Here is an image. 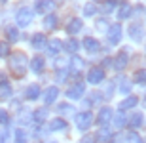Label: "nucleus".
I'll return each mask as SVG.
<instances>
[{"label": "nucleus", "mask_w": 146, "mask_h": 143, "mask_svg": "<svg viewBox=\"0 0 146 143\" xmlns=\"http://www.w3.org/2000/svg\"><path fill=\"white\" fill-rule=\"evenodd\" d=\"M95 27H97L99 31H104V33H106V29H108L110 25H108V21H106V19H97V23H95Z\"/></svg>", "instance_id": "36"}, {"label": "nucleus", "mask_w": 146, "mask_h": 143, "mask_svg": "<svg viewBox=\"0 0 146 143\" xmlns=\"http://www.w3.org/2000/svg\"><path fill=\"white\" fill-rule=\"evenodd\" d=\"M93 124V115L89 111H84V113H78L76 115V128L82 130V132H86L87 128H91Z\"/></svg>", "instance_id": "2"}, {"label": "nucleus", "mask_w": 146, "mask_h": 143, "mask_svg": "<svg viewBox=\"0 0 146 143\" xmlns=\"http://www.w3.org/2000/svg\"><path fill=\"white\" fill-rule=\"evenodd\" d=\"M112 109L110 107H103V109L99 111V115H97V124L99 126H106L108 122H112Z\"/></svg>", "instance_id": "8"}, {"label": "nucleus", "mask_w": 146, "mask_h": 143, "mask_svg": "<svg viewBox=\"0 0 146 143\" xmlns=\"http://www.w3.org/2000/svg\"><path fill=\"white\" fill-rule=\"evenodd\" d=\"M55 8V2L53 0H36V4H34V11H38V13H42V15H46V13H51Z\"/></svg>", "instance_id": "5"}, {"label": "nucleus", "mask_w": 146, "mask_h": 143, "mask_svg": "<svg viewBox=\"0 0 146 143\" xmlns=\"http://www.w3.org/2000/svg\"><path fill=\"white\" fill-rule=\"evenodd\" d=\"M119 92H121V94H129L131 92V82L129 80H121V82H119Z\"/></svg>", "instance_id": "34"}, {"label": "nucleus", "mask_w": 146, "mask_h": 143, "mask_svg": "<svg viewBox=\"0 0 146 143\" xmlns=\"http://www.w3.org/2000/svg\"><path fill=\"white\" fill-rule=\"evenodd\" d=\"M110 138H112V132H110L106 126H103V128L97 132V136H95V139H97L99 143H108Z\"/></svg>", "instance_id": "16"}, {"label": "nucleus", "mask_w": 146, "mask_h": 143, "mask_svg": "<svg viewBox=\"0 0 146 143\" xmlns=\"http://www.w3.org/2000/svg\"><path fill=\"white\" fill-rule=\"evenodd\" d=\"M11 95V88H10V84L4 82V84H0V99H8Z\"/></svg>", "instance_id": "29"}, {"label": "nucleus", "mask_w": 146, "mask_h": 143, "mask_svg": "<svg viewBox=\"0 0 146 143\" xmlns=\"http://www.w3.org/2000/svg\"><path fill=\"white\" fill-rule=\"evenodd\" d=\"M84 48L89 52V54H95V52H99V48H101V44H99L95 38H91V36H87V38H84Z\"/></svg>", "instance_id": "15"}, {"label": "nucleus", "mask_w": 146, "mask_h": 143, "mask_svg": "<svg viewBox=\"0 0 146 143\" xmlns=\"http://www.w3.org/2000/svg\"><path fill=\"white\" fill-rule=\"evenodd\" d=\"M139 103V97H135V95H127V97L119 103V109L121 111H125V109H133L135 105Z\"/></svg>", "instance_id": "21"}, {"label": "nucleus", "mask_w": 146, "mask_h": 143, "mask_svg": "<svg viewBox=\"0 0 146 143\" xmlns=\"http://www.w3.org/2000/svg\"><path fill=\"white\" fill-rule=\"evenodd\" d=\"M112 118H114V126L116 128H123L125 126V115L119 111L118 115H112Z\"/></svg>", "instance_id": "27"}, {"label": "nucleus", "mask_w": 146, "mask_h": 143, "mask_svg": "<svg viewBox=\"0 0 146 143\" xmlns=\"http://www.w3.org/2000/svg\"><path fill=\"white\" fill-rule=\"evenodd\" d=\"M46 118H48V107H42V109L34 111L33 120L36 122V124H44V122H46Z\"/></svg>", "instance_id": "19"}, {"label": "nucleus", "mask_w": 146, "mask_h": 143, "mask_svg": "<svg viewBox=\"0 0 146 143\" xmlns=\"http://www.w3.org/2000/svg\"><path fill=\"white\" fill-rule=\"evenodd\" d=\"M99 2H101V0H99Z\"/></svg>", "instance_id": "47"}, {"label": "nucleus", "mask_w": 146, "mask_h": 143, "mask_svg": "<svg viewBox=\"0 0 146 143\" xmlns=\"http://www.w3.org/2000/svg\"><path fill=\"white\" fill-rule=\"evenodd\" d=\"M55 27H57V15L46 13V17H44V29H46V31H53Z\"/></svg>", "instance_id": "17"}, {"label": "nucleus", "mask_w": 146, "mask_h": 143, "mask_svg": "<svg viewBox=\"0 0 146 143\" xmlns=\"http://www.w3.org/2000/svg\"><path fill=\"white\" fill-rule=\"evenodd\" d=\"M131 13H133V8H131L129 4H121L118 10V17L119 19H127V17H131Z\"/></svg>", "instance_id": "23"}, {"label": "nucleus", "mask_w": 146, "mask_h": 143, "mask_svg": "<svg viewBox=\"0 0 146 143\" xmlns=\"http://www.w3.org/2000/svg\"><path fill=\"white\" fill-rule=\"evenodd\" d=\"M10 67H11V71L15 73L17 78H23L25 73H27V55L21 54V52L13 54L11 59H10Z\"/></svg>", "instance_id": "1"}, {"label": "nucleus", "mask_w": 146, "mask_h": 143, "mask_svg": "<svg viewBox=\"0 0 146 143\" xmlns=\"http://www.w3.org/2000/svg\"><path fill=\"white\" fill-rule=\"evenodd\" d=\"M63 48H65L66 52H70V54H76V52H78V48H80V42H78V40H74V38H68L65 44H63Z\"/></svg>", "instance_id": "24"}, {"label": "nucleus", "mask_w": 146, "mask_h": 143, "mask_svg": "<svg viewBox=\"0 0 146 143\" xmlns=\"http://www.w3.org/2000/svg\"><path fill=\"white\" fill-rule=\"evenodd\" d=\"M82 27H84V23H82L80 17H72L70 21L66 23V33L68 34H78L82 31Z\"/></svg>", "instance_id": "12"}, {"label": "nucleus", "mask_w": 146, "mask_h": 143, "mask_svg": "<svg viewBox=\"0 0 146 143\" xmlns=\"http://www.w3.org/2000/svg\"><path fill=\"white\" fill-rule=\"evenodd\" d=\"M125 143H142V138L135 132H129L125 136Z\"/></svg>", "instance_id": "31"}, {"label": "nucleus", "mask_w": 146, "mask_h": 143, "mask_svg": "<svg viewBox=\"0 0 146 143\" xmlns=\"http://www.w3.org/2000/svg\"><path fill=\"white\" fill-rule=\"evenodd\" d=\"M104 80V71L103 67H93V69H89V73H87V82L89 84H99Z\"/></svg>", "instance_id": "6"}, {"label": "nucleus", "mask_w": 146, "mask_h": 143, "mask_svg": "<svg viewBox=\"0 0 146 143\" xmlns=\"http://www.w3.org/2000/svg\"><path fill=\"white\" fill-rule=\"evenodd\" d=\"M57 95H59V88H57V86H49V88L44 92V103L51 105L55 99H57Z\"/></svg>", "instance_id": "13"}, {"label": "nucleus", "mask_w": 146, "mask_h": 143, "mask_svg": "<svg viewBox=\"0 0 146 143\" xmlns=\"http://www.w3.org/2000/svg\"><path fill=\"white\" fill-rule=\"evenodd\" d=\"M65 128H66V122L63 120V118H55V120L49 122L48 130L49 132H59V130H65Z\"/></svg>", "instance_id": "22"}, {"label": "nucleus", "mask_w": 146, "mask_h": 143, "mask_svg": "<svg viewBox=\"0 0 146 143\" xmlns=\"http://www.w3.org/2000/svg\"><path fill=\"white\" fill-rule=\"evenodd\" d=\"M112 67L114 69H118V71H121V69H125L127 67V63H129V55H127V52H119L118 55H116V59H112Z\"/></svg>", "instance_id": "10"}, {"label": "nucleus", "mask_w": 146, "mask_h": 143, "mask_svg": "<svg viewBox=\"0 0 146 143\" xmlns=\"http://www.w3.org/2000/svg\"><path fill=\"white\" fill-rule=\"evenodd\" d=\"M70 67H72V71L78 75V73H80V69L84 67V59H80V57H74V59H72V63H70Z\"/></svg>", "instance_id": "32"}, {"label": "nucleus", "mask_w": 146, "mask_h": 143, "mask_svg": "<svg viewBox=\"0 0 146 143\" xmlns=\"http://www.w3.org/2000/svg\"><path fill=\"white\" fill-rule=\"evenodd\" d=\"M142 143H146V139H144V141H142Z\"/></svg>", "instance_id": "46"}, {"label": "nucleus", "mask_w": 146, "mask_h": 143, "mask_svg": "<svg viewBox=\"0 0 146 143\" xmlns=\"http://www.w3.org/2000/svg\"><path fill=\"white\" fill-rule=\"evenodd\" d=\"M95 13H97V6L93 4V2H87V4L84 6V15L91 17V15H95Z\"/></svg>", "instance_id": "30"}, {"label": "nucleus", "mask_w": 146, "mask_h": 143, "mask_svg": "<svg viewBox=\"0 0 146 143\" xmlns=\"http://www.w3.org/2000/svg\"><path fill=\"white\" fill-rule=\"evenodd\" d=\"M13 136H15V143H27L29 141L27 132H25V130H21V128H19V130H15V134H13Z\"/></svg>", "instance_id": "28"}, {"label": "nucleus", "mask_w": 146, "mask_h": 143, "mask_svg": "<svg viewBox=\"0 0 146 143\" xmlns=\"http://www.w3.org/2000/svg\"><path fill=\"white\" fill-rule=\"evenodd\" d=\"M106 34H108V42L110 44H118L121 40V25L119 23H114L106 29Z\"/></svg>", "instance_id": "4"}, {"label": "nucleus", "mask_w": 146, "mask_h": 143, "mask_svg": "<svg viewBox=\"0 0 146 143\" xmlns=\"http://www.w3.org/2000/svg\"><path fill=\"white\" fill-rule=\"evenodd\" d=\"M8 122H10V116H8V113H6L4 109H0V124H2V126H6Z\"/></svg>", "instance_id": "39"}, {"label": "nucleus", "mask_w": 146, "mask_h": 143, "mask_svg": "<svg viewBox=\"0 0 146 143\" xmlns=\"http://www.w3.org/2000/svg\"><path fill=\"white\" fill-rule=\"evenodd\" d=\"M61 50H63V42H61L59 38H53V40H49V42H48V52H49L51 55L59 54Z\"/></svg>", "instance_id": "20"}, {"label": "nucleus", "mask_w": 146, "mask_h": 143, "mask_svg": "<svg viewBox=\"0 0 146 143\" xmlns=\"http://www.w3.org/2000/svg\"><path fill=\"white\" fill-rule=\"evenodd\" d=\"M25 97L31 99V101L38 99L40 97V86H38V84H31V86L27 88V92H25Z\"/></svg>", "instance_id": "18"}, {"label": "nucleus", "mask_w": 146, "mask_h": 143, "mask_svg": "<svg viewBox=\"0 0 146 143\" xmlns=\"http://www.w3.org/2000/svg\"><path fill=\"white\" fill-rule=\"evenodd\" d=\"M135 82L137 84H146V69L135 73Z\"/></svg>", "instance_id": "33"}, {"label": "nucleus", "mask_w": 146, "mask_h": 143, "mask_svg": "<svg viewBox=\"0 0 146 143\" xmlns=\"http://www.w3.org/2000/svg\"><path fill=\"white\" fill-rule=\"evenodd\" d=\"M31 44H33V48H34V50H42V48H46L48 40H46V36H44L42 33H36L33 38H31Z\"/></svg>", "instance_id": "14"}, {"label": "nucleus", "mask_w": 146, "mask_h": 143, "mask_svg": "<svg viewBox=\"0 0 146 143\" xmlns=\"http://www.w3.org/2000/svg\"><path fill=\"white\" fill-rule=\"evenodd\" d=\"M142 120H144L142 113H131L129 116H125V124H127L129 128H139V126H142Z\"/></svg>", "instance_id": "11"}, {"label": "nucleus", "mask_w": 146, "mask_h": 143, "mask_svg": "<svg viewBox=\"0 0 146 143\" xmlns=\"http://www.w3.org/2000/svg\"><path fill=\"white\" fill-rule=\"evenodd\" d=\"M6 36H8L10 42H17V40H19V31H17L15 27H8L6 29Z\"/></svg>", "instance_id": "26"}, {"label": "nucleus", "mask_w": 146, "mask_h": 143, "mask_svg": "<svg viewBox=\"0 0 146 143\" xmlns=\"http://www.w3.org/2000/svg\"><path fill=\"white\" fill-rule=\"evenodd\" d=\"M112 90H114V84H112V82H110V84H108V86H106V90H104V95H106V97H110V95H112V94H114Z\"/></svg>", "instance_id": "42"}, {"label": "nucleus", "mask_w": 146, "mask_h": 143, "mask_svg": "<svg viewBox=\"0 0 146 143\" xmlns=\"http://www.w3.org/2000/svg\"><path fill=\"white\" fill-rule=\"evenodd\" d=\"M15 21L19 27H29L31 25V21H33V10L31 8H19V11H17V15H15Z\"/></svg>", "instance_id": "3"}, {"label": "nucleus", "mask_w": 146, "mask_h": 143, "mask_svg": "<svg viewBox=\"0 0 146 143\" xmlns=\"http://www.w3.org/2000/svg\"><path fill=\"white\" fill-rule=\"evenodd\" d=\"M59 113H63V115H70V113H72V105L61 103V105H59Z\"/></svg>", "instance_id": "38"}, {"label": "nucleus", "mask_w": 146, "mask_h": 143, "mask_svg": "<svg viewBox=\"0 0 146 143\" xmlns=\"http://www.w3.org/2000/svg\"><path fill=\"white\" fill-rule=\"evenodd\" d=\"M84 92H86V86H84V82H76V84H72L70 88L66 90L65 94H66V97H70V99H82Z\"/></svg>", "instance_id": "7"}, {"label": "nucleus", "mask_w": 146, "mask_h": 143, "mask_svg": "<svg viewBox=\"0 0 146 143\" xmlns=\"http://www.w3.org/2000/svg\"><path fill=\"white\" fill-rule=\"evenodd\" d=\"M10 141V132L8 130H2L0 132V143H8Z\"/></svg>", "instance_id": "41"}, {"label": "nucleus", "mask_w": 146, "mask_h": 143, "mask_svg": "<svg viewBox=\"0 0 146 143\" xmlns=\"http://www.w3.org/2000/svg\"><path fill=\"white\" fill-rule=\"evenodd\" d=\"M127 33H129V36L135 42H141L142 36H144V29H142V25H139V23H133L129 29H127Z\"/></svg>", "instance_id": "9"}, {"label": "nucleus", "mask_w": 146, "mask_h": 143, "mask_svg": "<svg viewBox=\"0 0 146 143\" xmlns=\"http://www.w3.org/2000/svg\"><path fill=\"white\" fill-rule=\"evenodd\" d=\"M80 143H95V136H86V138H82Z\"/></svg>", "instance_id": "43"}, {"label": "nucleus", "mask_w": 146, "mask_h": 143, "mask_svg": "<svg viewBox=\"0 0 146 143\" xmlns=\"http://www.w3.org/2000/svg\"><path fill=\"white\" fill-rule=\"evenodd\" d=\"M44 65H46V61H44L42 57H34V59H31V69H33L34 73H42Z\"/></svg>", "instance_id": "25"}, {"label": "nucleus", "mask_w": 146, "mask_h": 143, "mask_svg": "<svg viewBox=\"0 0 146 143\" xmlns=\"http://www.w3.org/2000/svg\"><path fill=\"white\" fill-rule=\"evenodd\" d=\"M8 54H10V46L6 42H0V57H6Z\"/></svg>", "instance_id": "40"}, {"label": "nucleus", "mask_w": 146, "mask_h": 143, "mask_svg": "<svg viewBox=\"0 0 146 143\" xmlns=\"http://www.w3.org/2000/svg\"><path fill=\"white\" fill-rule=\"evenodd\" d=\"M4 82H8V78H6L4 73H0V84H4Z\"/></svg>", "instance_id": "44"}, {"label": "nucleus", "mask_w": 146, "mask_h": 143, "mask_svg": "<svg viewBox=\"0 0 146 143\" xmlns=\"http://www.w3.org/2000/svg\"><path fill=\"white\" fill-rule=\"evenodd\" d=\"M68 65H70V63H68V61L66 59H57L55 61V69H57V71H63V69H68Z\"/></svg>", "instance_id": "35"}, {"label": "nucleus", "mask_w": 146, "mask_h": 143, "mask_svg": "<svg viewBox=\"0 0 146 143\" xmlns=\"http://www.w3.org/2000/svg\"><path fill=\"white\" fill-rule=\"evenodd\" d=\"M114 8H116V0H108V2L103 6V13H110Z\"/></svg>", "instance_id": "37"}, {"label": "nucleus", "mask_w": 146, "mask_h": 143, "mask_svg": "<svg viewBox=\"0 0 146 143\" xmlns=\"http://www.w3.org/2000/svg\"><path fill=\"white\" fill-rule=\"evenodd\" d=\"M142 105H144V107H146V97H144V101H142Z\"/></svg>", "instance_id": "45"}]
</instances>
